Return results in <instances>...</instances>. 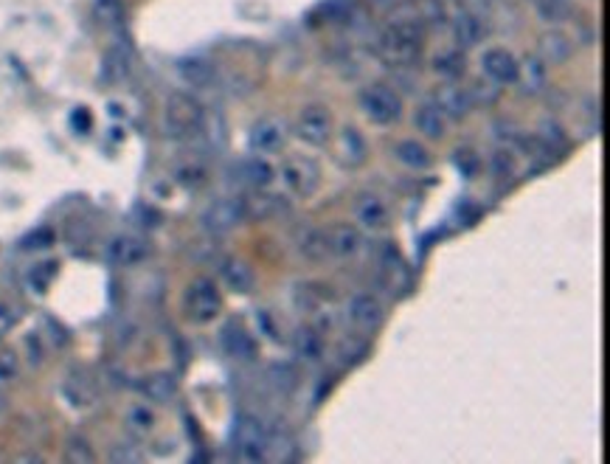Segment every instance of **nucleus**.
<instances>
[{
	"mask_svg": "<svg viewBox=\"0 0 610 464\" xmlns=\"http://www.w3.org/2000/svg\"><path fill=\"white\" fill-rule=\"evenodd\" d=\"M422 42H425V23H422V17L396 14L386 23L378 37V54L394 68H408L419 62Z\"/></svg>",
	"mask_w": 610,
	"mask_h": 464,
	"instance_id": "obj_1",
	"label": "nucleus"
},
{
	"mask_svg": "<svg viewBox=\"0 0 610 464\" xmlns=\"http://www.w3.org/2000/svg\"><path fill=\"white\" fill-rule=\"evenodd\" d=\"M278 175L287 192L298 200H310L321 189V167L310 155H287L281 160Z\"/></svg>",
	"mask_w": 610,
	"mask_h": 464,
	"instance_id": "obj_2",
	"label": "nucleus"
},
{
	"mask_svg": "<svg viewBox=\"0 0 610 464\" xmlns=\"http://www.w3.org/2000/svg\"><path fill=\"white\" fill-rule=\"evenodd\" d=\"M293 135L307 147H326L335 135L332 110L321 102L301 107V113L296 115V124H293Z\"/></svg>",
	"mask_w": 610,
	"mask_h": 464,
	"instance_id": "obj_3",
	"label": "nucleus"
},
{
	"mask_svg": "<svg viewBox=\"0 0 610 464\" xmlns=\"http://www.w3.org/2000/svg\"><path fill=\"white\" fill-rule=\"evenodd\" d=\"M363 115L378 127H388L394 122H400L403 115V99L400 93L391 90L388 85H369L360 90V99H358Z\"/></svg>",
	"mask_w": 610,
	"mask_h": 464,
	"instance_id": "obj_4",
	"label": "nucleus"
},
{
	"mask_svg": "<svg viewBox=\"0 0 610 464\" xmlns=\"http://www.w3.org/2000/svg\"><path fill=\"white\" fill-rule=\"evenodd\" d=\"M183 307H186V315L195 323H211L220 310H223V296H220V287L214 278L208 276H197L195 282L186 287V296H183Z\"/></svg>",
	"mask_w": 610,
	"mask_h": 464,
	"instance_id": "obj_5",
	"label": "nucleus"
},
{
	"mask_svg": "<svg viewBox=\"0 0 610 464\" xmlns=\"http://www.w3.org/2000/svg\"><path fill=\"white\" fill-rule=\"evenodd\" d=\"M205 122V113L197 99H192L189 93H172L163 107V127L169 135H189L197 132Z\"/></svg>",
	"mask_w": 610,
	"mask_h": 464,
	"instance_id": "obj_6",
	"label": "nucleus"
},
{
	"mask_svg": "<svg viewBox=\"0 0 610 464\" xmlns=\"http://www.w3.org/2000/svg\"><path fill=\"white\" fill-rule=\"evenodd\" d=\"M290 138V127L281 115H262L248 132V147L253 155H278Z\"/></svg>",
	"mask_w": 610,
	"mask_h": 464,
	"instance_id": "obj_7",
	"label": "nucleus"
},
{
	"mask_svg": "<svg viewBox=\"0 0 610 464\" xmlns=\"http://www.w3.org/2000/svg\"><path fill=\"white\" fill-rule=\"evenodd\" d=\"M343 315L346 321L351 323L355 330L360 332H378L383 323H386V307L378 296H371L366 290L360 293H351L346 298V307H343Z\"/></svg>",
	"mask_w": 610,
	"mask_h": 464,
	"instance_id": "obj_8",
	"label": "nucleus"
},
{
	"mask_svg": "<svg viewBox=\"0 0 610 464\" xmlns=\"http://www.w3.org/2000/svg\"><path fill=\"white\" fill-rule=\"evenodd\" d=\"M245 217H248V200L237 197V195H228V197H220L205 208L203 228L211 231V234H225V231L237 228Z\"/></svg>",
	"mask_w": 610,
	"mask_h": 464,
	"instance_id": "obj_9",
	"label": "nucleus"
},
{
	"mask_svg": "<svg viewBox=\"0 0 610 464\" xmlns=\"http://www.w3.org/2000/svg\"><path fill=\"white\" fill-rule=\"evenodd\" d=\"M233 448L240 450V459L245 461H259L265 459L270 448V433L256 416H240L237 428H233Z\"/></svg>",
	"mask_w": 610,
	"mask_h": 464,
	"instance_id": "obj_10",
	"label": "nucleus"
},
{
	"mask_svg": "<svg viewBox=\"0 0 610 464\" xmlns=\"http://www.w3.org/2000/svg\"><path fill=\"white\" fill-rule=\"evenodd\" d=\"M150 253H152V248L144 237L122 234L107 245V262L115 268H135L141 262H147Z\"/></svg>",
	"mask_w": 610,
	"mask_h": 464,
	"instance_id": "obj_11",
	"label": "nucleus"
},
{
	"mask_svg": "<svg viewBox=\"0 0 610 464\" xmlns=\"http://www.w3.org/2000/svg\"><path fill=\"white\" fill-rule=\"evenodd\" d=\"M481 74L498 87L514 85V79H518V59L506 49H487L481 54Z\"/></svg>",
	"mask_w": 610,
	"mask_h": 464,
	"instance_id": "obj_12",
	"label": "nucleus"
},
{
	"mask_svg": "<svg viewBox=\"0 0 610 464\" xmlns=\"http://www.w3.org/2000/svg\"><path fill=\"white\" fill-rule=\"evenodd\" d=\"M355 223H358V228H363V231H383L388 223H391V214H388V205H386V200L380 197V195H371V192H366V195H360L358 200H355Z\"/></svg>",
	"mask_w": 610,
	"mask_h": 464,
	"instance_id": "obj_13",
	"label": "nucleus"
},
{
	"mask_svg": "<svg viewBox=\"0 0 610 464\" xmlns=\"http://www.w3.org/2000/svg\"><path fill=\"white\" fill-rule=\"evenodd\" d=\"M293 245L298 250L301 259H307L313 265L323 262L326 257H332L330 253V240H326V231L318 228V225H301L293 237Z\"/></svg>",
	"mask_w": 610,
	"mask_h": 464,
	"instance_id": "obj_14",
	"label": "nucleus"
},
{
	"mask_svg": "<svg viewBox=\"0 0 610 464\" xmlns=\"http://www.w3.org/2000/svg\"><path fill=\"white\" fill-rule=\"evenodd\" d=\"M332 138H335V155H338V160H341L343 167L355 169V167L366 164L369 144H366V138H363V132L358 127H343Z\"/></svg>",
	"mask_w": 610,
	"mask_h": 464,
	"instance_id": "obj_15",
	"label": "nucleus"
},
{
	"mask_svg": "<svg viewBox=\"0 0 610 464\" xmlns=\"http://www.w3.org/2000/svg\"><path fill=\"white\" fill-rule=\"evenodd\" d=\"M326 240H330V253L338 259H355L363 248L360 228L351 223H335L332 228H326Z\"/></svg>",
	"mask_w": 610,
	"mask_h": 464,
	"instance_id": "obj_16",
	"label": "nucleus"
},
{
	"mask_svg": "<svg viewBox=\"0 0 610 464\" xmlns=\"http://www.w3.org/2000/svg\"><path fill=\"white\" fill-rule=\"evenodd\" d=\"M451 32H453V40H456V49H461V51L464 49H476V45L487 34V23L476 12L461 9L451 20Z\"/></svg>",
	"mask_w": 610,
	"mask_h": 464,
	"instance_id": "obj_17",
	"label": "nucleus"
},
{
	"mask_svg": "<svg viewBox=\"0 0 610 464\" xmlns=\"http://www.w3.org/2000/svg\"><path fill=\"white\" fill-rule=\"evenodd\" d=\"M220 343H223L225 355L233 358V360H253L256 358V341L240 321L225 323V327L220 330Z\"/></svg>",
	"mask_w": 610,
	"mask_h": 464,
	"instance_id": "obj_18",
	"label": "nucleus"
},
{
	"mask_svg": "<svg viewBox=\"0 0 610 464\" xmlns=\"http://www.w3.org/2000/svg\"><path fill=\"white\" fill-rule=\"evenodd\" d=\"M414 127L422 138L439 141V138H444V132H448V115L439 110L433 99H428L414 110Z\"/></svg>",
	"mask_w": 610,
	"mask_h": 464,
	"instance_id": "obj_19",
	"label": "nucleus"
},
{
	"mask_svg": "<svg viewBox=\"0 0 610 464\" xmlns=\"http://www.w3.org/2000/svg\"><path fill=\"white\" fill-rule=\"evenodd\" d=\"M391 155L400 160V164L411 172H428L433 167V155L431 150L416 141V138H400V141L394 144Z\"/></svg>",
	"mask_w": 610,
	"mask_h": 464,
	"instance_id": "obj_20",
	"label": "nucleus"
},
{
	"mask_svg": "<svg viewBox=\"0 0 610 464\" xmlns=\"http://www.w3.org/2000/svg\"><path fill=\"white\" fill-rule=\"evenodd\" d=\"M439 110L451 119H464L467 113H470L473 102H470V93H467V87L456 85V82H444L439 90H436V99Z\"/></svg>",
	"mask_w": 610,
	"mask_h": 464,
	"instance_id": "obj_21",
	"label": "nucleus"
},
{
	"mask_svg": "<svg viewBox=\"0 0 610 464\" xmlns=\"http://www.w3.org/2000/svg\"><path fill=\"white\" fill-rule=\"evenodd\" d=\"M521 90L529 93V96H537V93L546 90L549 74H546V62L541 57H526L524 62H518V79Z\"/></svg>",
	"mask_w": 610,
	"mask_h": 464,
	"instance_id": "obj_22",
	"label": "nucleus"
},
{
	"mask_svg": "<svg viewBox=\"0 0 610 464\" xmlns=\"http://www.w3.org/2000/svg\"><path fill=\"white\" fill-rule=\"evenodd\" d=\"M571 54H574V40L566 32L554 29V32L543 34V40H541V59L546 65H560V62L571 59Z\"/></svg>",
	"mask_w": 610,
	"mask_h": 464,
	"instance_id": "obj_23",
	"label": "nucleus"
},
{
	"mask_svg": "<svg viewBox=\"0 0 610 464\" xmlns=\"http://www.w3.org/2000/svg\"><path fill=\"white\" fill-rule=\"evenodd\" d=\"M293 352L304 363H318L323 358V338H321V332L313 330V327H298L293 332Z\"/></svg>",
	"mask_w": 610,
	"mask_h": 464,
	"instance_id": "obj_24",
	"label": "nucleus"
},
{
	"mask_svg": "<svg viewBox=\"0 0 610 464\" xmlns=\"http://www.w3.org/2000/svg\"><path fill=\"white\" fill-rule=\"evenodd\" d=\"M223 282H225V287L233 290V293H250L253 285H256V273H253V268H250L248 262H242V259H228V262L223 265Z\"/></svg>",
	"mask_w": 610,
	"mask_h": 464,
	"instance_id": "obj_25",
	"label": "nucleus"
},
{
	"mask_svg": "<svg viewBox=\"0 0 610 464\" xmlns=\"http://www.w3.org/2000/svg\"><path fill=\"white\" fill-rule=\"evenodd\" d=\"M433 74L442 82H459L464 74V54L461 49H444L433 57Z\"/></svg>",
	"mask_w": 610,
	"mask_h": 464,
	"instance_id": "obj_26",
	"label": "nucleus"
},
{
	"mask_svg": "<svg viewBox=\"0 0 610 464\" xmlns=\"http://www.w3.org/2000/svg\"><path fill=\"white\" fill-rule=\"evenodd\" d=\"M242 175H245V180H248L250 186H256V189H265V186L273 183L276 169L268 164V158H265V155H253V152H250V158L242 164Z\"/></svg>",
	"mask_w": 610,
	"mask_h": 464,
	"instance_id": "obj_27",
	"label": "nucleus"
},
{
	"mask_svg": "<svg viewBox=\"0 0 610 464\" xmlns=\"http://www.w3.org/2000/svg\"><path fill=\"white\" fill-rule=\"evenodd\" d=\"M124 423H127V428H130L132 433L144 436V433H150V431L155 428V411H152L150 405H144V403H135V405L127 408Z\"/></svg>",
	"mask_w": 610,
	"mask_h": 464,
	"instance_id": "obj_28",
	"label": "nucleus"
},
{
	"mask_svg": "<svg viewBox=\"0 0 610 464\" xmlns=\"http://www.w3.org/2000/svg\"><path fill=\"white\" fill-rule=\"evenodd\" d=\"M144 394L155 403H167L178 394V383H175L172 375H152V378L144 380Z\"/></svg>",
	"mask_w": 610,
	"mask_h": 464,
	"instance_id": "obj_29",
	"label": "nucleus"
},
{
	"mask_svg": "<svg viewBox=\"0 0 610 464\" xmlns=\"http://www.w3.org/2000/svg\"><path fill=\"white\" fill-rule=\"evenodd\" d=\"M130 68H132V54H130L127 45H119V49H113V51L107 54V62H105V74H107V79H113V82L124 79V77L130 74Z\"/></svg>",
	"mask_w": 610,
	"mask_h": 464,
	"instance_id": "obj_30",
	"label": "nucleus"
},
{
	"mask_svg": "<svg viewBox=\"0 0 610 464\" xmlns=\"http://www.w3.org/2000/svg\"><path fill=\"white\" fill-rule=\"evenodd\" d=\"M178 74L195 87H205L211 82V65L205 59H183L178 65Z\"/></svg>",
	"mask_w": 610,
	"mask_h": 464,
	"instance_id": "obj_31",
	"label": "nucleus"
},
{
	"mask_svg": "<svg viewBox=\"0 0 610 464\" xmlns=\"http://www.w3.org/2000/svg\"><path fill=\"white\" fill-rule=\"evenodd\" d=\"M338 355H341V363H343V366H355V363H360V360L369 355V346H366V341H360V338H346V341L341 343Z\"/></svg>",
	"mask_w": 610,
	"mask_h": 464,
	"instance_id": "obj_32",
	"label": "nucleus"
},
{
	"mask_svg": "<svg viewBox=\"0 0 610 464\" xmlns=\"http://www.w3.org/2000/svg\"><path fill=\"white\" fill-rule=\"evenodd\" d=\"M68 459H70V461H79V464H87V461L96 459V453H93V448L87 445V439L74 436V439H70V442H68Z\"/></svg>",
	"mask_w": 610,
	"mask_h": 464,
	"instance_id": "obj_33",
	"label": "nucleus"
},
{
	"mask_svg": "<svg viewBox=\"0 0 610 464\" xmlns=\"http://www.w3.org/2000/svg\"><path fill=\"white\" fill-rule=\"evenodd\" d=\"M20 371V360L12 350H0V383H9L17 378Z\"/></svg>",
	"mask_w": 610,
	"mask_h": 464,
	"instance_id": "obj_34",
	"label": "nucleus"
},
{
	"mask_svg": "<svg viewBox=\"0 0 610 464\" xmlns=\"http://www.w3.org/2000/svg\"><path fill=\"white\" fill-rule=\"evenodd\" d=\"M178 180L186 186V189H200L205 183V169L203 167H183L178 169Z\"/></svg>",
	"mask_w": 610,
	"mask_h": 464,
	"instance_id": "obj_35",
	"label": "nucleus"
},
{
	"mask_svg": "<svg viewBox=\"0 0 610 464\" xmlns=\"http://www.w3.org/2000/svg\"><path fill=\"white\" fill-rule=\"evenodd\" d=\"M93 9H96L99 20H115L122 9V0H93Z\"/></svg>",
	"mask_w": 610,
	"mask_h": 464,
	"instance_id": "obj_36",
	"label": "nucleus"
},
{
	"mask_svg": "<svg viewBox=\"0 0 610 464\" xmlns=\"http://www.w3.org/2000/svg\"><path fill=\"white\" fill-rule=\"evenodd\" d=\"M14 323H17V310L9 307V305H0V335L12 332Z\"/></svg>",
	"mask_w": 610,
	"mask_h": 464,
	"instance_id": "obj_37",
	"label": "nucleus"
},
{
	"mask_svg": "<svg viewBox=\"0 0 610 464\" xmlns=\"http://www.w3.org/2000/svg\"><path fill=\"white\" fill-rule=\"evenodd\" d=\"M273 383H285V388H290V386H296V375H293V368L290 366H273Z\"/></svg>",
	"mask_w": 610,
	"mask_h": 464,
	"instance_id": "obj_38",
	"label": "nucleus"
},
{
	"mask_svg": "<svg viewBox=\"0 0 610 464\" xmlns=\"http://www.w3.org/2000/svg\"><path fill=\"white\" fill-rule=\"evenodd\" d=\"M0 411H4V397H0Z\"/></svg>",
	"mask_w": 610,
	"mask_h": 464,
	"instance_id": "obj_39",
	"label": "nucleus"
}]
</instances>
